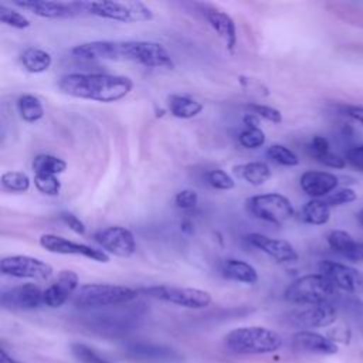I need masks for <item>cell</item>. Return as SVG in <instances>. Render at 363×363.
Here are the masks:
<instances>
[{
  "label": "cell",
  "mask_w": 363,
  "mask_h": 363,
  "mask_svg": "<svg viewBox=\"0 0 363 363\" xmlns=\"http://www.w3.org/2000/svg\"><path fill=\"white\" fill-rule=\"evenodd\" d=\"M330 250L352 262H363V241L354 240L347 231L333 230L326 237Z\"/></svg>",
  "instance_id": "obj_21"
},
{
  "label": "cell",
  "mask_w": 363,
  "mask_h": 363,
  "mask_svg": "<svg viewBox=\"0 0 363 363\" xmlns=\"http://www.w3.org/2000/svg\"><path fill=\"white\" fill-rule=\"evenodd\" d=\"M34 174H61L67 169V162L58 156L40 153L33 159L31 163Z\"/></svg>",
  "instance_id": "obj_29"
},
{
  "label": "cell",
  "mask_w": 363,
  "mask_h": 363,
  "mask_svg": "<svg viewBox=\"0 0 363 363\" xmlns=\"http://www.w3.org/2000/svg\"><path fill=\"white\" fill-rule=\"evenodd\" d=\"M224 345L237 354H265L282 347V337L272 329L262 326H242L224 336Z\"/></svg>",
  "instance_id": "obj_3"
},
{
  "label": "cell",
  "mask_w": 363,
  "mask_h": 363,
  "mask_svg": "<svg viewBox=\"0 0 363 363\" xmlns=\"http://www.w3.org/2000/svg\"><path fill=\"white\" fill-rule=\"evenodd\" d=\"M35 189L45 196H58L61 191V182L54 174H34Z\"/></svg>",
  "instance_id": "obj_35"
},
{
  "label": "cell",
  "mask_w": 363,
  "mask_h": 363,
  "mask_svg": "<svg viewBox=\"0 0 363 363\" xmlns=\"http://www.w3.org/2000/svg\"><path fill=\"white\" fill-rule=\"evenodd\" d=\"M357 218H359V221H360V224L363 225V208L359 211V214H357Z\"/></svg>",
  "instance_id": "obj_49"
},
{
  "label": "cell",
  "mask_w": 363,
  "mask_h": 363,
  "mask_svg": "<svg viewBox=\"0 0 363 363\" xmlns=\"http://www.w3.org/2000/svg\"><path fill=\"white\" fill-rule=\"evenodd\" d=\"M343 112L353 121L363 125V106L362 105H346Z\"/></svg>",
  "instance_id": "obj_45"
},
{
  "label": "cell",
  "mask_w": 363,
  "mask_h": 363,
  "mask_svg": "<svg viewBox=\"0 0 363 363\" xmlns=\"http://www.w3.org/2000/svg\"><path fill=\"white\" fill-rule=\"evenodd\" d=\"M79 288V279L75 271L62 269L57 278L43 291V302L50 308L62 306Z\"/></svg>",
  "instance_id": "obj_15"
},
{
  "label": "cell",
  "mask_w": 363,
  "mask_h": 363,
  "mask_svg": "<svg viewBox=\"0 0 363 363\" xmlns=\"http://www.w3.org/2000/svg\"><path fill=\"white\" fill-rule=\"evenodd\" d=\"M323 200L329 204V207L346 206V204H350L357 200V193L350 187H343V189H339V190L330 193Z\"/></svg>",
  "instance_id": "obj_37"
},
{
  "label": "cell",
  "mask_w": 363,
  "mask_h": 363,
  "mask_svg": "<svg viewBox=\"0 0 363 363\" xmlns=\"http://www.w3.org/2000/svg\"><path fill=\"white\" fill-rule=\"evenodd\" d=\"M299 217L306 224L323 225L330 218V207L322 199H311L302 206Z\"/></svg>",
  "instance_id": "obj_26"
},
{
  "label": "cell",
  "mask_w": 363,
  "mask_h": 363,
  "mask_svg": "<svg viewBox=\"0 0 363 363\" xmlns=\"http://www.w3.org/2000/svg\"><path fill=\"white\" fill-rule=\"evenodd\" d=\"M78 6L92 16L121 23H145L153 18L152 9L142 1H78Z\"/></svg>",
  "instance_id": "obj_6"
},
{
  "label": "cell",
  "mask_w": 363,
  "mask_h": 363,
  "mask_svg": "<svg viewBox=\"0 0 363 363\" xmlns=\"http://www.w3.org/2000/svg\"><path fill=\"white\" fill-rule=\"evenodd\" d=\"M233 173L251 186H261L271 177V169L265 162H248L233 167Z\"/></svg>",
  "instance_id": "obj_24"
},
{
  "label": "cell",
  "mask_w": 363,
  "mask_h": 363,
  "mask_svg": "<svg viewBox=\"0 0 363 363\" xmlns=\"http://www.w3.org/2000/svg\"><path fill=\"white\" fill-rule=\"evenodd\" d=\"M350 329L347 326H336L333 330L329 332L328 337L330 340H333L335 343L336 342H340V343H349L350 342Z\"/></svg>",
  "instance_id": "obj_44"
},
{
  "label": "cell",
  "mask_w": 363,
  "mask_h": 363,
  "mask_svg": "<svg viewBox=\"0 0 363 363\" xmlns=\"http://www.w3.org/2000/svg\"><path fill=\"white\" fill-rule=\"evenodd\" d=\"M207 182L217 190H231L235 186L234 179L223 169H213L207 173Z\"/></svg>",
  "instance_id": "obj_36"
},
{
  "label": "cell",
  "mask_w": 363,
  "mask_h": 363,
  "mask_svg": "<svg viewBox=\"0 0 363 363\" xmlns=\"http://www.w3.org/2000/svg\"><path fill=\"white\" fill-rule=\"evenodd\" d=\"M265 133L261 128H245L238 135V142L245 149H258L265 143Z\"/></svg>",
  "instance_id": "obj_34"
},
{
  "label": "cell",
  "mask_w": 363,
  "mask_h": 363,
  "mask_svg": "<svg viewBox=\"0 0 363 363\" xmlns=\"http://www.w3.org/2000/svg\"><path fill=\"white\" fill-rule=\"evenodd\" d=\"M71 352L81 363H111L105 356L98 353L94 347L84 343H72Z\"/></svg>",
  "instance_id": "obj_32"
},
{
  "label": "cell",
  "mask_w": 363,
  "mask_h": 363,
  "mask_svg": "<svg viewBox=\"0 0 363 363\" xmlns=\"http://www.w3.org/2000/svg\"><path fill=\"white\" fill-rule=\"evenodd\" d=\"M292 346L301 352L311 354L329 356L337 353V345L328 336L313 330H299L292 336Z\"/></svg>",
  "instance_id": "obj_20"
},
{
  "label": "cell",
  "mask_w": 363,
  "mask_h": 363,
  "mask_svg": "<svg viewBox=\"0 0 363 363\" xmlns=\"http://www.w3.org/2000/svg\"><path fill=\"white\" fill-rule=\"evenodd\" d=\"M0 363H21V362H17V360L13 359L11 356H9L4 349H1V350H0Z\"/></svg>",
  "instance_id": "obj_47"
},
{
  "label": "cell",
  "mask_w": 363,
  "mask_h": 363,
  "mask_svg": "<svg viewBox=\"0 0 363 363\" xmlns=\"http://www.w3.org/2000/svg\"><path fill=\"white\" fill-rule=\"evenodd\" d=\"M40 245L54 254L62 255H79L96 262H109V255L102 248H95L88 244L75 242L57 234H43L40 237Z\"/></svg>",
  "instance_id": "obj_12"
},
{
  "label": "cell",
  "mask_w": 363,
  "mask_h": 363,
  "mask_svg": "<svg viewBox=\"0 0 363 363\" xmlns=\"http://www.w3.org/2000/svg\"><path fill=\"white\" fill-rule=\"evenodd\" d=\"M245 238L252 247L265 252L278 264H292L299 259V254L296 252L294 245L286 240L272 238L261 233H250L247 234Z\"/></svg>",
  "instance_id": "obj_14"
},
{
  "label": "cell",
  "mask_w": 363,
  "mask_h": 363,
  "mask_svg": "<svg viewBox=\"0 0 363 363\" xmlns=\"http://www.w3.org/2000/svg\"><path fill=\"white\" fill-rule=\"evenodd\" d=\"M247 108L250 109V112L258 115L259 118L272 122V123H281L282 122V113L279 109L269 106V105H264V104H248Z\"/></svg>",
  "instance_id": "obj_38"
},
{
  "label": "cell",
  "mask_w": 363,
  "mask_h": 363,
  "mask_svg": "<svg viewBox=\"0 0 363 363\" xmlns=\"http://www.w3.org/2000/svg\"><path fill=\"white\" fill-rule=\"evenodd\" d=\"M128 354L138 360H169L172 359L176 352L170 347L160 346V345H150V343H136L128 347Z\"/></svg>",
  "instance_id": "obj_27"
},
{
  "label": "cell",
  "mask_w": 363,
  "mask_h": 363,
  "mask_svg": "<svg viewBox=\"0 0 363 363\" xmlns=\"http://www.w3.org/2000/svg\"><path fill=\"white\" fill-rule=\"evenodd\" d=\"M337 289L322 274H308L292 281L285 292L284 298L288 302L298 305H319L332 302Z\"/></svg>",
  "instance_id": "obj_4"
},
{
  "label": "cell",
  "mask_w": 363,
  "mask_h": 363,
  "mask_svg": "<svg viewBox=\"0 0 363 363\" xmlns=\"http://www.w3.org/2000/svg\"><path fill=\"white\" fill-rule=\"evenodd\" d=\"M14 6L43 18H69L82 11L78 1H48V0H23L13 1Z\"/></svg>",
  "instance_id": "obj_17"
},
{
  "label": "cell",
  "mask_w": 363,
  "mask_h": 363,
  "mask_svg": "<svg viewBox=\"0 0 363 363\" xmlns=\"http://www.w3.org/2000/svg\"><path fill=\"white\" fill-rule=\"evenodd\" d=\"M259 116L252 113V112H247L244 116H242V123L245 128H259Z\"/></svg>",
  "instance_id": "obj_46"
},
{
  "label": "cell",
  "mask_w": 363,
  "mask_h": 363,
  "mask_svg": "<svg viewBox=\"0 0 363 363\" xmlns=\"http://www.w3.org/2000/svg\"><path fill=\"white\" fill-rule=\"evenodd\" d=\"M71 54L85 61H129L150 68H173L170 52L159 43L143 40H96L72 47Z\"/></svg>",
  "instance_id": "obj_1"
},
{
  "label": "cell",
  "mask_w": 363,
  "mask_h": 363,
  "mask_svg": "<svg viewBox=\"0 0 363 363\" xmlns=\"http://www.w3.org/2000/svg\"><path fill=\"white\" fill-rule=\"evenodd\" d=\"M139 294H143L149 298L159 299L167 303H173L190 309L207 308L211 303V295L199 288H186V286H173V285H153L139 288Z\"/></svg>",
  "instance_id": "obj_8"
},
{
  "label": "cell",
  "mask_w": 363,
  "mask_h": 363,
  "mask_svg": "<svg viewBox=\"0 0 363 363\" xmlns=\"http://www.w3.org/2000/svg\"><path fill=\"white\" fill-rule=\"evenodd\" d=\"M221 275L230 281L254 285L258 281L257 269L247 261L237 258H227L221 264Z\"/></svg>",
  "instance_id": "obj_22"
},
{
  "label": "cell",
  "mask_w": 363,
  "mask_h": 363,
  "mask_svg": "<svg viewBox=\"0 0 363 363\" xmlns=\"http://www.w3.org/2000/svg\"><path fill=\"white\" fill-rule=\"evenodd\" d=\"M17 109L20 118L28 123L37 122L44 116V106L41 101L33 94H23L17 99Z\"/></svg>",
  "instance_id": "obj_28"
},
{
  "label": "cell",
  "mask_w": 363,
  "mask_h": 363,
  "mask_svg": "<svg viewBox=\"0 0 363 363\" xmlns=\"http://www.w3.org/2000/svg\"><path fill=\"white\" fill-rule=\"evenodd\" d=\"M0 271L13 278H28L34 281H48L52 277V267L41 258L31 255H9L1 258Z\"/></svg>",
  "instance_id": "obj_9"
},
{
  "label": "cell",
  "mask_w": 363,
  "mask_h": 363,
  "mask_svg": "<svg viewBox=\"0 0 363 363\" xmlns=\"http://www.w3.org/2000/svg\"><path fill=\"white\" fill-rule=\"evenodd\" d=\"M180 228L182 231H184L186 234H191L193 233V223L190 220H183L180 223Z\"/></svg>",
  "instance_id": "obj_48"
},
{
  "label": "cell",
  "mask_w": 363,
  "mask_h": 363,
  "mask_svg": "<svg viewBox=\"0 0 363 363\" xmlns=\"http://www.w3.org/2000/svg\"><path fill=\"white\" fill-rule=\"evenodd\" d=\"M199 7H200L203 17L210 24V27L218 34L220 38H223L225 47L230 51H234L235 44H237V28H235V23H234L233 17L228 13H225L224 10H221L216 6H211V4L201 3V4H199Z\"/></svg>",
  "instance_id": "obj_18"
},
{
  "label": "cell",
  "mask_w": 363,
  "mask_h": 363,
  "mask_svg": "<svg viewBox=\"0 0 363 363\" xmlns=\"http://www.w3.org/2000/svg\"><path fill=\"white\" fill-rule=\"evenodd\" d=\"M301 189L312 199L326 197L335 191L339 184V177L330 172L306 170L299 179Z\"/></svg>",
  "instance_id": "obj_19"
},
{
  "label": "cell",
  "mask_w": 363,
  "mask_h": 363,
  "mask_svg": "<svg viewBox=\"0 0 363 363\" xmlns=\"http://www.w3.org/2000/svg\"><path fill=\"white\" fill-rule=\"evenodd\" d=\"M199 201V196L194 190L191 189H184L182 191H179L174 197V203L179 208H183V210H189V208H193Z\"/></svg>",
  "instance_id": "obj_40"
},
{
  "label": "cell",
  "mask_w": 363,
  "mask_h": 363,
  "mask_svg": "<svg viewBox=\"0 0 363 363\" xmlns=\"http://www.w3.org/2000/svg\"><path fill=\"white\" fill-rule=\"evenodd\" d=\"M139 289L116 285V284H84L79 285L72 296V302L78 308H99L125 303L135 299Z\"/></svg>",
  "instance_id": "obj_5"
},
{
  "label": "cell",
  "mask_w": 363,
  "mask_h": 363,
  "mask_svg": "<svg viewBox=\"0 0 363 363\" xmlns=\"http://www.w3.org/2000/svg\"><path fill=\"white\" fill-rule=\"evenodd\" d=\"M0 182H1V187L11 193H24L30 189V184H31L30 177L26 173L17 172V170L4 172L1 174Z\"/></svg>",
  "instance_id": "obj_30"
},
{
  "label": "cell",
  "mask_w": 363,
  "mask_h": 363,
  "mask_svg": "<svg viewBox=\"0 0 363 363\" xmlns=\"http://www.w3.org/2000/svg\"><path fill=\"white\" fill-rule=\"evenodd\" d=\"M267 156L281 164V166H288V167H292V166H298L299 164V157L295 152H292L289 147L281 145V143H274L271 145L268 149H267Z\"/></svg>",
  "instance_id": "obj_31"
},
{
  "label": "cell",
  "mask_w": 363,
  "mask_h": 363,
  "mask_svg": "<svg viewBox=\"0 0 363 363\" xmlns=\"http://www.w3.org/2000/svg\"><path fill=\"white\" fill-rule=\"evenodd\" d=\"M20 61L26 71L31 74H40L47 71L52 64V57L48 51L38 48V47H28L26 48L21 55Z\"/></svg>",
  "instance_id": "obj_25"
},
{
  "label": "cell",
  "mask_w": 363,
  "mask_h": 363,
  "mask_svg": "<svg viewBox=\"0 0 363 363\" xmlns=\"http://www.w3.org/2000/svg\"><path fill=\"white\" fill-rule=\"evenodd\" d=\"M0 21L6 26H10L13 28H27L31 26L30 20L20 11L6 6L4 3H0Z\"/></svg>",
  "instance_id": "obj_33"
},
{
  "label": "cell",
  "mask_w": 363,
  "mask_h": 363,
  "mask_svg": "<svg viewBox=\"0 0 363 363\" xmlns=\"http://www.w3.org/2000/svg\"><path fill=\"white\" fill-rule=\"evenodd\" d=\"M336 319H337V309L332 302L309 305L306 308L294 311L288 316L289 323L292 326L301 328V330L325 328L335 323Z\"/></svg>",
  "instance_id": "obj_13"
},
{
  "label": "cell",
  "mask_w": 363,
  "mask_h": 363,
  "mask_svg": "<svg viewBox=\"0 0 363 363\" xmlns=\"http://www.w3.org/2000/svg\"><path fill=\"white\" fill-rule=\"evenodd\" d=\"M57 85L69 96L111 104L129 95L133 81L125 75L71 72L62 75Z\"/></svg>",
  "instance_id": "obj_2"
},
{
  "label": "cell",
  "mask_w": 363,
  "mask_h": 363,
  "mask_svg": "<svg viewBox=\"0 0 363 363\" xmlns=\"http://www.w3.org/2000/svg\"><path fill=\"white\" fill-rule=\"evenodd\" d=\"M60 218H61V221H62L65 225H68V228L72 230L75 234H78V235H84V234H85L86 227H85V224H84L75 214H72V213H69V211H62V213L60 214Z\"/></svg>",
  "instance_id": "obj_41"
},
{
  "label": "cell",
  "mask_w": 363,
  "mask_h": 363,
  "mask_svg": "<svg viewBox=\"0 0 363 363\" xmlns=\"http://www.w3.org/2000/svg\"><path fill=\"white\" fill-rule=\"evenodd\" d=\"M318 269L336 289L352 295H363V274L359 269L332 259H322Z\"/></svg>",
  "instance_id": "obj_10"
},
{
  "label": "cell",
  "mask_w": 363,
  "mask_h": 363,
  "mask_svg": "<svg viewBox=\"0 0 363 363\" xmlns=\"http://www.w3.org/2000/svg\"><path fill=\"white\" fill-rule=\"evenodd\" d=\"M315 160L322 163L323 166L332 167V169H343L346 166V163H347L345 157H342V156H339V155H336L333 152H328V153L316 157Z\"/></svg>",
  "instance_id": "obj_43"
},
{
  "label": "cell",
  "mask_w": 363,
  "mask_h": 363,
  "mask_svg": "<svg viewBox=\"0 0 363 363\" xmlns=\"http://www.w3.org/2000/svg\"><path fill=\"white\" fill-rule=\"evenodd\" d=\"M167 109L174 118L190 119L203 111V104L187 95L172 94L167 96Z\"/></svg>",
  "instance_id": "obj_23"
},
{
  "label": "cell",
  "mask_w": 363,
  "mask_h": 363,
  "mask_svg": "<svg viewBox=\"0 0 363 363\" xmlns=\"http://www.w3.org/2000/svg\"><path fill=\"white\" fill-rule=\"evenodd\" d=\"M245 207L255 218L281 225L295 216L291 200L281 193H262L245 200Z\"/></svg>",
  "instance_id": "obj_7"
},
{
  "label": "cell",
  "mask_w": 363,
  "mask_h": 363,
  "mask_svg": "<svg viewBox=\"0 0 363 363\" xmlns=\"http://www.w3.org/2000/svg\"><path fill=\"white\" fill-rule=\"evenodd\" d=\"M95 242L109 255L128 258L136 251V240L130 230L122 225H111L94 234Z\"/></svg>",
  "instance_id": "obj_11"
},
{
  "label": "cell",
  "mask_w": 363,
  "mask_h": 363,
  "mask_svg": "<svg viewBox=\"0 0 363 363\" xmlns=\"http://www.w3.org/2000/svg\"><path fill=\"white\" fill-rule=\"evenodd\" d=\"M308 153L316 159L328 152H330V145H329V140L325 138V136H320V135H315L312 136V139L309 140L308 143Z\"/></svg>",
  "instance_id": "obj_39"
},
{
  "label": "cell",
  "mask_w": 363,
  "mask_h": 363,
  "mask_svg": "<svg viewBox=\"0 0 363 363\" xmlns=\"http://www.w3.org/2000/svg\"><path fill=\"white\" fill-rule=\"evenodd\" d=\"M1 306L14 311L35 309L43 305V291L38 285L27 282L13 286L1 294Z\"/></svg>",
  "instance_id": "obj_16"
},
{
  "label": "cell",
  "mask_w": 363,
  "mask_h": 363,
  "mask_svg": "<svg viewBox=\"0 0 363 363\" xmlns=\"http://www.w3.org/2000/svg\"><path fill=\"white\" fill-rule=\"evenodd\" d=\"M345 159L350 166L363 172V145H357V146L347 149Z\"/></svg>",
  "instance_id": "obj_42"
}]
</instances>
